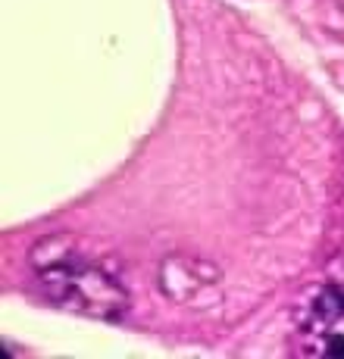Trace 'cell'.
<instances>
[{"mask_svg":"<svg viewBox=\"0 0 344 359\" xmlns=\"http://www.w3.org/2000/svg\"><path fill=\"white\" fill-rule=\"evenodd\" d=\"M294 353L313 359H344V253L300 294L291 313Z\"/></svg>","mask_w":344,"mask_h":359,"instance_id":"2","label":"cell"},{"mask_svg":"<svg viewBox=\"0 0 344 359\" xmlns=\"http://www.w3.org/2000/svg\"><path fill=\"white\" fill-rule=\"evenodd\" d=\"M32 266L41 287L57 306L94 319H116L128 294L100 247L75 234H53L34 244Z\"/></svg>","mask_w":344,"mask_h":359,"instance_id":"1","label":"cell"},{"mask_svg":"<svg viewBox=\"0 0 344 359\" xmlns=\"http://www.w3.org/2000/svg\"><path fill=\"white\" fill-rule=\"evenodd\" d=\"M335 4H338V6H341V10H344V0H335Z\"/></svg>","mask_w":344,"mask_h":359,"instance_id":"3","label":"cell"}]
</instances>
